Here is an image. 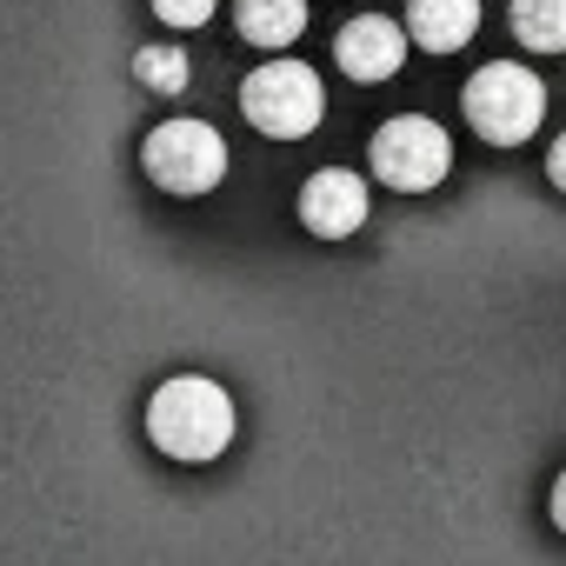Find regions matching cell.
Listing matches in <instances>:
<instances>
[{
	"mask_svg": "<svg viewBox=\"0 0 566 566\" xmlns=\"http://www.w3.org/2000/svg\"><path fill=\"white\" fill-rule=\"evenodd\" d=\"M147 433H154V447H160L167 460L207 467V460H220L227 440H233V400H227V387H213V380H200V374H180V380H167V387L147 400Z\"/></svg>",
	"mask_w": 566,
	"mask_h": 566,
	"instance_id": "6da1fadb",
	"label": "cell"
},
{
	"mask_svg": "<svg viewBox=\"0 0 566 566\" xmlns=\"http://www.w3.org/2000/svg\"><path fill=\"white\" fill-rule=\"evenodd\" d=\"M240 114H247L266 140H307V134L321 127V114H327V87H321V74L301 67V61H266V67L247 74Z\"/></svg>",
	"mask_w": 566,
	"mask_h": 566,
	"instance_id": "7a4b0ae2",
	"label": "cell"
},
{
	"mask_svg": "<svg viewBox=\"0 0 566 566\" xmlns=\"http://www.w3.org/2000/svg\"><path fill=\"white\" fill-rule=\"evenodd\" d=\"M467 120H473L480 140L520 147V140L539 134V120H546V87H539V74H526V67H513V61H486V67L467 81Z\"/></svg>",
	"mask_w": 566,
	"mask_h": 566,
	"instance_id": "3957f363",
	"label": "cell"
},
{
	"mask_svg": "<svg viewBox=\"0 0 566 566\" xmlns=\"http://www.w3.org/2000/svg\"><path fill=\"white\" fill-rule=\"evenodd\" d=\"M140 167H147L154 187H167V193H180V200H200V193H213L220 174H227V140H220L207 120H167V127L147 134Z\"/></svg>",
	"mask_w": 566,
	"mask_h": 566,
	"instance_id": "277c9868",
	"label": "cell"
},
{
	"mask_svg": "<svg viewBox=\"0 0 566 566\" xmlns=\"http://www.w3.org/2000/svg\"><path fill=\"white\" fill-rule=\"evenodd\" d=\"M447 167H453V140L427 114H394L374 134V174L400 193H433L447 180Z\"/></svg>",
	"mask_w": 566,
	"mask_h": 566,
	"instance_id": "5b68a950",
	"label": "cell"
},
{
	"mask_svg": "<svg viewBox=\"0 0 566 566\" xmlns=\"http://www.w3.org/2000/svg\"><path fill=\"white\" fill-rule=\"evenodd\" d=\"M301 227L321 233V240H347L367 227V180L347 174V167H321L307 187H301Z\"/></svg>",
	"mask_w": 566,
	"mask_h": 566,
	"instance_id": "8992f818",
	"label": "cell"
},
{
	"mask_svg": "<svg viewBox=\"0 0 566 566\" xmlns=\"http://www.w3.org/2000/svg\"><path fill=\"white\" fill-rule=\"evenodd\" d=\"M334 61H340L347 81H367V87H374V81H394V67L407 61V34H400L387 14H360V21L340 28Z\"/></svg>",
	"mask_w": 566,
	"mask_h": 566,
	"instance_id": "52a82bcc",
	"label": "cell"
},
{
	"mask_svg": "<svg viewBox=\"0 0 566 566\" xmlns=\"http://www.w3.org/2000/svg\"><path fill=\"white\" fill-rule=\"evenodd\" d=\"M480 34V0H407V41L427 54H460Z\"/></svg>",
	"mask_w": 566,
	"mask_h": 566,
	"instance_id": "ba28073f",
	"label": "cell"
},
{
	"mask_svg": "<svg viewBox=\"0 0 566 566\" xmlns=\"http://www.w3.org/2000/svg\"><path fill=\"white\" fill-rule=\"evenodd\" d=\"M233 21H240V41L280 54L307 34V0H233Z\"/></svg>",
	"mask_w": 566,
	"mask_h": 566,
	"instance_id": "9c48e42d",
	"label": "cell"
},
{
	"mask_svg": "<svg viewBox=\"0 0 566 566\" xmlns=\"http://www.w3.org/2000/svg\"><path fill=\"white\" fill-rule=\"evenodd\" d=\"M513 34L533 54H566V0H513Z\"/></svg>",
	"mask_w": 566,
	"mask_h": 566,
	"instance_id": "30bf717a",
	"label": "cell"
},
{
	"mask_svg": "<svg viewBox=\"0 0 566 566\" xmlns=\"http://www.w3.org/2000/svg\"><path fill=\"white\" fill-rule=\"evenodd\" d=\"M134 81H147L154 94H180L187 87V54L180 48H140L134 54Z\"/></svg>",
	"mask_w": 566,
	"mask_h": 566,
	"instance_id": "8fae6325",
	"label": "cell"
},
{
	"mask_svg": "<svg viewBox=\"0 0 566 566\" xmlns=\"http://www.w3.org/2000/svg\"><path fill=\"white\" fill-rule=\"evenodd\" d=\"M213 8H220V0H154V14H160L167 28H207Z\"/></svg>",
	"mask_w": 566,
	"mask_h": 566,
	"instance_id": "7c38bea8",
	"label": "cell"
},
{
	"mask_svg": "<svg viewBox=\"0 0 566 566\" xmlns=\"http://www.w3.org/2000/svg\"><path fill=\"white\" fill-rule=\"evenodd\" d=\"M546 174H553V187H559V193H566V134H559V140H553V154H546Z\"/></svg>",
	"mask_w": 566,
	"mask_h": 566,
	"instance_id": "4fadbf2b",
	"label": "cell"
},
{
	"mask_svg": "<svg viewBox=\"0 0 566 566\" xmlns=\"http://www.w3.org/2000/svg\"><path fill=\"white\" fill-rule=\"evenodd\" d=\"M553 526H559V533H566V473H559V480H553Z\"/></svg>",
	"mask_w": 566,
	"mask_h": 566,
	"instance_id": "5bb4252c",
	"label": "cell"
}]
</instances>
